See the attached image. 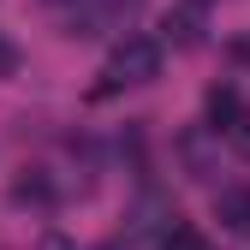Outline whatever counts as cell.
Instances as JSON below:
<instances>
[{
    "label": "cell",
    "instance_id": "obj_1",
    "mask_svg": "<svg viewBox=\"0 0 250 250\" xmlns=\"http://www.w3.org/2000/svg\"><path fill=\"white\" fill-rule=\"evenodd\" d=\"M161 72V42L155 36H125L107 54V83H149Z\"/></svg>",
    "mask_w": 250,
    "mask_h": 250
},
{
    "label": "cell",
    "instance_id": "obj_2",
    "mask_svg": "<svg viewBox=\"0 0 250 250\" xmlns=\"http://www.w3.org/2000/svg\"><path fill=\"white\" fill-rule=\"evenodd\" d=\"M214 221H221L227 232L250 238V191L244 185H221V191H214Z\"/></svg>",
    "mask_w": 250,
    "mask_h": 250
},
{
    "label": "cell",
    "instance_id": "obj_3",
    "mask_svg": "<svg viewBox=\"0 0 250 250\" xmlns=\"http://www.w3.org/2000/svg\"><path fill=\"white\" fill-rule=\"evenodd\" d=\"M161 30H167L179 48H197V42H203V0H185V6H173Z\"/></svg>",
    "mask_w": 250,
    "mask_h": 250
},
{
    "label": "cell",
    "instance_id": "obj_4",
    "mask_svg": "<svg viewBox=\"0 0 250 250\" xmlns=\"http://www.w3.org/2000/svg\"><path fill=\"white\" fill-rule=\"evenodd\" d=\"M203 107H208V119H214V131H232V125L244 119V102H238V89H232V83H214Z\"/></svg>",
    "mask_w": 250,
    "mask_h": 250
},
{
    "label": "cell",
    "instance_id": "obj_5",
    "mask_svg": "<svg viewBox=\"0 0 250 250\" xmlns=\"http://www.w3.org/2000/svg\"><path fill=\"white\" fill-rule=\"evenodd\" d=\"M161 250H208V238H203L197 227H173V232L161 238Z\"/></svg>",
    "mask_w": 250,
    "mask_h": 250
},
{
    "label": "cell",
    "instance_id": "obj_6",
    "mask_svg": "<svg viewBox=\"0 0 250 250\" xmlns=\"http://www.w3.org/2000/svg\"><path fill=\"white\" fill-rule=\"evenodd\" d=\"M0 72H12V48L6 42H0Z\"/></svg>",
    "mask_w": 250,
    "mask_h": 250
},
{
    "label": "cell",
    "instance_id": "obj_7",
    "mask_svg": "<svg viewBox=\"0 0 250 250\" xmlns=\"http://www.w3.org/2000/svg\"><path fill=\"white\" fill-rule=\"evenodd\" d=\"M102 250H113V244H102Z\"/></svg>",
    "mask_w": 250,
    "mask_h": 250
}]
</instances>
